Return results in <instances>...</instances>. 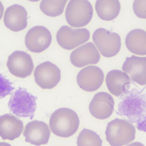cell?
Returning a JSON list of instances; mask_svg holds the SVG:
<instances>
[{"label":"cell","instance_id":"obj_1","mask_svg":"<svg viewBox=\"0 0 146 146\" xmlns=\"http://www.w3.org/2000/svg\"><path fill=\"white\" fill-rule=\"evenodd\" d=\"M117 113L137 123L139 130L146 131V100L143 96L131 93L119 104Z\"/></svg>","mask_w":146,"mask_h":146},{"label":"cell","instance_id":"obj_2","mask_svg":"<svg viewBox=\"0 0 146 146\" xmlns=\"http://www.w3.org/2000/svg\"><path fill=\"white\" fill-rule=\"evenodd\" d=\"M79 118L76 112L71 109H57L50 117V129L58 137L67 138L73 136L79 127Z\"/></svg>","mask_w":146,"mask_h":146},{"label":"cell","instance_id":"obj_3","mask_svg":"<svg viewBox=\"0 0 146 146\" xmlns=\"http://www.w3.org/2000/svg\"><path fill=\"white\" fill-rule=\"evenodd\" d=\"M136 130L126 120L116 118L110 122L106 129V139L111 146H123L134 141Z\"/></svg>","mask_w":146,"mask_h":146},{"label":"cell","instance_id":"obj_4","mask_svg":"<svg viewBox=\"0 0 146 146\" xmlns=\"http://www.w3.org/2000/svg\"><path fill=\"white\" fill-rule=\"evenodd\" d=\"M37 97L25 88L19 87L11 95L8 107L11 113L19 117L33 119L37 108Z\"/></svg>","mask_w":146,"mask_h":146},{"label":"cell","instance_id":"obj_5","mask_svg":"<svg viewBox=\"0 0 146 146\" xmlns=\"http://www.w3.org/2000/svg\"><path fill=\"white\" fill-rule=\"evenodd\" d=\"M93 15L92 6L87 0H70L66 9V19L72 27L87 25L92 20Z\"/></svg>","mask_w":146,"mask_h":146},{"label":"cell","instance_id":"obj_6","mask_svg":"<svg viewBox=\"0 0 146 146\" xmlns=\"http://www.w3.org/2000/svg\"><path fill=\"white\" fill-rule=\"evenodd\" d=\"M92 39L99 52L105 57L115 56L120 51L121 38L117 33L100 28L95 30Z\"/></svg>","mask_w":146,"mask_h":146},{"label":"cell","instance_id":"obj_7","mask_svg":"<svg viewBox=\"0 0 146 146\" xmlns=\"http://www.w3.org/2000/svg\"><path fill=\"white\" fill-rule=\"evenodd\" d=\"M90 37V32L87 29H74L67 25L60 27L56 36L59 45L67 50H72L85 43Z\"/></svg>","mask_w":146,"mask_h":146},{"label":"cell","instance_id":"obj_8","mask_svg":"<svg viewBox=\"0 0 146 146\" xmlns=\"http://www.w3.org/2000/svg\"><path fill=\"white\" fill-rule=\"evenodd\" d=\"M37 84L43 89L54 88L61 80V71L56 65L49 61L39 64L34 73Z\"/></svg>","mask_w":146,"mask_h":146},{"label":"cell","instance_id":"obj_9","mask_svg":"<svg viewBox=\"0 0 146 146\" xmlns=\"http://www.w3.org/2000/svg\"><path fill=\"white\" fill-rule=\"evenodd\" d=\"M7 66L11 74L21 78L30 76L34 67L31 56L20 51L14 52L9 56Z\"/></svg>","mask_w":146,"mask_h":146},{"label":"cell","instance_id":"obj_10","mask_svg":"<svg viewBox=\"0 0 146 146\" xmlns=\"http://www.w3.org/2000/svg\"><path fill=\"white\" fill-rule=\"evenodd\" d=\"M51 33L43 26H34L29 30L25 38V44L32 52L39 53L47 49L51 43Z\"/></svg>","mask_w":146,"mask_h":146},{"label":"cell","instance_id":"obj_11","mask_svg":"<svg viewBox=\"0 0 146 146\" xmlns=\"http://www.w3.org/2000/svg\"><path fill=\"white\" fill-rule=\"evenodd\" d=\"M104 74L102 70L96 66H88L78 73L77 82L81 89L87 92H94L102 85Z\"/></svg>","mask_w":146,"mask_h":146},{"label":"cell","instance_id":"obj_12","mask_svg":"<svg viewBox=\"0 0 146 146\" xmlns=\"http://www.w3.org/2000/svg\"><path fill=\"white\" fill-rule=\"evenodd\" d=\"M115 101L109 93L101 92L93 97L89 105L90 113L97 119H107L113 112Z\"/></svg>","mask_w":146,"mask_h":146},{"label":"cell","instance_id":"obj_13","mask_svg":"<svg viewBox=\"0 0 146 146\" xmlns=\"http://www.w3.org/2000/svg\"><path fill=\"white\" fill-rule=\"evenodd\" d=\"M23 135L26 142L40 146L48 143L50 136V131L46 123L34 120L29 122L25 126Z\"/></svg>","mask_w":146,"mask_h":146},{"label":"cell","instance_id":"obj_14","mask_svg":"<svg viewBox=\"0 0 146 146\" xmlns=\"http://www.w3.org/2000/svg\"><path fill=\"white\" fill-rule=\"evenodd\" d=\"M100 59V54L95 44L88 42L72 52L70 61L73 66L82 68L88 65L96 64Z\"/></svg>","mask_w":146,"mask_h":146},{"label":"cell","instance_id":"obj_15","mask_svg":"<svg viewBox=\"0 0 146 146\" xmlns=\"http://www.w3.org/2000/svg\"><path fill=\"white\" fill-rule=\"evenodd\" d=\"M122 69L132 81L141 86L146 85V57H127Z\"/></svg>","mask_w":146,"mask_h":146},{"label":"cell","instance_id":"obj_16","mask_svg":"<svg viewBox=\"0 0 146 146\" xmlns=\"http://www.w3.org/2000/svg\"><path fill=\"white\" fill-rule=\"evenodd\" d=\"M27 12L24 7L15 4L6 10L4 23L11 31L16 32L21 31L27 26Z\"/></svg>","mask_w":146,"mask_h":146},{"label":"cell","instance_id":"obj_17","mask_svg":"<svg viewBox=\"0 0 146 146\" xmlns=\"http://www.w3.org/2000/svg\"><path fill=\"white\" fill-rule=\"evenodd\" d=\"M106 82L109 91L119 97L128 93L131 82L127 73L119 70H112L107 73Z\"/></svg>","mask_w":146,"mask_h":146},{"label":"cell","instance_id":"obj_18","mask_svg":"<svg viewBox=\"0 0 146 146\" xmlns=\"http://www.w3.org/2000/svg\"><path fill=\"white\" fill-rule=\"evenodd\" d=\"M23 123L14 115L5 114L0 116V137L3 140L13 141L21 136Z\"/></svg>","mask_w":146,"mask_h":146},{"label":"cell","instance_id":"obj_19","mask_svg":"<svg viewBox=\"0 0 146 146\" xmlns=\"http://www.w3.org/2000/svg\"><path fill=\"white\" fill-rule=\"evenodd\" d=\"M129 51L137 55H146V32L139 29L130 31L125 37Z\"/></svg>","mask_w":146,"mask_h":146},{"label":"cell","instance_id":"obj_20","mask_svg":"<svg viewBox=\"0 0 146 146\" xmlns=\"http://www.w3.org/2000/svg\"><path fill=\"white\" fill-rule=\"evenodd\" d=\"M95 9L101 19L111 21L119 15L121 5L118 0H98L96 1Z\"/></svg>","mask_w":146,"mask_h":146},{"label":"cell","instance_id":"obj_21","mask_svg":"<svg viewBox=\"0 0 146 146\" xmlns=\"http://www.w3.org/2000/svg\"><path fill=\"white\" fill-rule=\"evenodd\" d=\"M67 1V0H43L41 2L39 7L42 11L47 16L56 17L64 12Z\"/></svg>","mask_w":146,"mask_h":146},{"label":"cell","instance_id":"obj_22","mask_svg":"<svg viewBox=\"0 0 146 146\" xmlns=\"http://www.w3.org/2000/svg\"><path fill=\"white\" fill-rule=\"evenodd\" d=\"M77 144V146H102V141L96 132L84 129L79 133Z\"/></svg>","mask_w":146,"mask_h":146},{"label":"cell","instance_id":"obj_23","mask_svg":"<svg viewBox=\"0 0 146 146\" xmlns=\"http://www.w3.org/2000/svg\"><path fill=\"white\" fill-rule=\"evenodd\" d=\"M14 89L12 83L2 74H0V98H4L10 94Z\"/></svg>","mask_w":146,"mask_h":146},{"label":"cell","instance_id":"obj_24","mask_svg":"<svg viewBox=\"0 0 146 146\" xmlns=\"http://www.w3.org/2000/svg\"><path fill=\"white\" fill-rule=\"evenodd\" d=\"M133 10L136 16L141 19H146V0L134 1Z\"/></svg>","mask_w":146,"mask_h":146},{"label":"cell","instance_id":"obj_25","mask_svg":"<svg viewBox=\"0 0 146 146\" xmlns=\"http://www.w3.org/2000/svg\"><path fill=\"white\" fill-rule=\"evenodd\" d=\"M4 10V8L3 4H2L1 1H0V20L1 19L3 16Z\"/></svg>","mask_w":146,"mask_h":146},{"label":"cell","instance_id":"obj_26","mask_svg":"<svg viewBox=\"0 0 146 146\" xmlns=\"http://www.w3.org/2000/svg\"><path fill=\"white\" fill-rule=\"evenodd\" d=\"M126 146H145L141 143L139 142H135L132 143L129 145Z\"/></svg>","mask_w":146,"mask_h":146},{"label":"cell","instance_id":"obj_27","mask_svg":"<svg viewBox=\"0 0 146 146\" xmlns=\"http://www.w3.org/2000/svg\"><path fill=\"white\" fill-rule=\"evenodd\" d=\"M0 146H11L9 143L5 142H0Z\"/></svg>","mask_w":146,"mask_h":146}]
</instances>
